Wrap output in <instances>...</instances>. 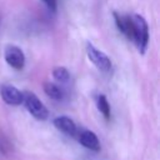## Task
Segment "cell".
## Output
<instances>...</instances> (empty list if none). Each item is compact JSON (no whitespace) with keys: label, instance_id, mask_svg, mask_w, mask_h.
<instances>
[{"label":"cell","instance_id":"cell-1","mask_svg":"<svg viewBox=\"0 0 160 160\" xmlns=\"http://www.w3.org/2000/svg\"><path fill=\"white\" fill-rule=\"evenodd\" d=\"M132 40L136 44L138 50L144 54L149 42V28L145 19L140 15H132Z\"/></svg>","mask_w":160,"mask_h":160},{"label":"cell","instance_id":"cell-2","mask_svg":"<svg viewBox=\"0 0 160 160\" xmlns=\"http://www.w3.org/2000/svg\"><path fill=\"white\" fill-rule=\"evenodd\" d=\"M22 102L26 110L38 120H46L49 116V111L46 106L39 100V98L34 92H24L22 94Z\"/></svg>","mask_w":160,"mask_h":160},{"label":"cell","instance_id":"cell-3","mask_svg":"<svg viewBox=\"0 0 160 160\" xmlns=\"http://www.w3.org/2000/svg\"><path fill=\"white\" fill-rule=\"evenodd\" d=\"M86 54H88V58L90 59V61L99 70H101L104 72H108L111 70V61H110L109 56L106 54H104L102 51H100L99 49H96L90 42L86 44Z\"/></svg>","mask_w":160,"mask_h":160},{"label":"cell","instance_id":"cell-4","mask_svg":"<svg viewBox=\"0 0 160 160\" xmlns=\"http://www.w3.org/2000/svg\"><path fill=\"white\" fill-rule=\"evenodd\" d=\"M6 62L15 70H21L25 65V55L22 50L16 45H8L4 52Z\"/></svg>","mask_w":160,"mask_h":160},{"label":"cell","instance_id":"cell-5","mask_svg":"<svg viewBox=\"0 0 160 160\" xmlns=\"http://www.w3.org/2000/svg\"><path fill=\"white\" fill-rule=\"evenodd\" d=\"M0 95L2 98V100L9 104V105H12V106H18L22 102V92L15 88L14 85L11 84H5V85H1L0 88Z\"/></svg>","mask_w":160,"mask_h":160},{"label":"cell","instance_id":"cell-6","mask_svg":"<svg viewBox=\"0 0 160 160\" xmlns=\"http://www.w3.org/2000/svg\"><path fill=\"white\" fill-rule=\"evenodd\" d=\"M76 135H78L79 142L84 148H86L91 151H100V141L95 132H92L90 130H81L80 132L78 131Z\"/></svg>","mask_w":160,"mask_h":160},{"label":"cell","instance_id":"cell-7","mask_svg":"<svg viewBox=\"0 0 160 160\" xmlns=\"http://www.w3.org/2000/svg\"><path fill=\"white\" fill-rule=\"evenodd\" d=\"M54 126L68 136H76L78 126L72 119L68 116H58L54 119Z\"/></svg>","mask_w":160,"mask_h":160},{"label":"cell","instance_id":"cell-8","mask_svg":"<svg viewBox=\"0 0 160 160\" xmlns=\"http://www.w3.org/2000/svg\"><path fill=\"white\" fill-rule=\"evenodd\" d=\"M114 19L118 29L129 39L132 40V21L131 16L129 15H122L119 12H114Z\"/></svg>","mask_w":160,"mask_h":160},{"label":"cell","instance_id":"cell-9","mask_svg":"<svg viewBox=\"0 0 160 160\" xmlns=\"http://www.w3.org/2000/svg\"><path fill=\"white\" fill-rule=\"evenodd\" d=\"M44 91H45V94H46L49 98H51V99H54V100H61V99L64 98L62 90H61L56 84L50 82V81H48V82L44 84Z\"/></svg>","mask_w":160,"mask_h":160},{"label":"cell","instance_id":"cell-10","mask_svg":"<svg viewBox=\"0 0 160 160\" xmlns=\"http://www.w3.org/2000/svg\"><path fill=\"white\" fill-rule=\"evenodd\" d=\"M96 106L99 109V111L102 114V116L109 120L110 119V115H111V110H110V104L106 99V96L104 94H100L96 99Z\"/></svg>","mask_w":160,"mask_h":160},{"label":"cell","instance_id":"cell-11","mask_svg":"<svg viewBox=\"0 0 160 160\" xmlns=\"http://www.w3.org/2000/svg\"><path fill=\"white\" fill-rule=\"evenodd\" d=\"M52 76H54L55 80L61 81V82H65V81L69 80L70 74H69V71H68L66 68H64V66H58V68H55V69L52 70Z\"/></svg>","mask_w":160,"mask_h":160},{"label":"cell","instance_id":"cell-12","mask_svg":"<svg viewBox=\"0 0 160 160\" xmlns=\"http://www.w3.org/2000/svg\"><path fill=\"white\" fill-rule=\"evenodd\" d=\"M9 149H10L9 141H8L5 138H2V136L0 135V151H1L2 154H8Z\"/></svg>","mask_w":160,"mask_h":160},{"label":"cell","instance_id":"cell-13","mask_svg":"<svg viewBox=\"0 0 160 160\" xmlns=\"http://www.w3.org/2000/svg\"><path fill=\"white\" fill-rule=\"evenodd\" d=\"M51 11H55L58 8V0H41Z\"/></svg>","mask_w":160,"mask_h":160}]
</instances>
